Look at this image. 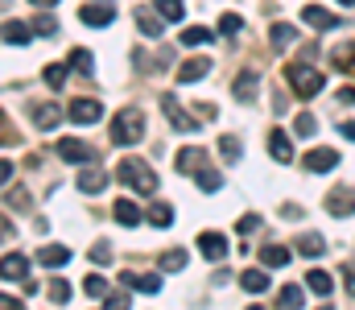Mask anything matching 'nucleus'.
Listing matches in <instances>:
<instances>
[{"label": "nucleus", "instance_id": "3", "mask_svg": "<svg viewBox=\"0 0 355 310\" xmlns=\"http://www.w3.org/2000/svg\"><path fill=\"white\" fill-rule=\"evenodd\" d=\"M285 79H289V87H293L302 100H314V96L327 87V79H322L314 67H306V62H289V67H285Z\"/></svg>", "mask_w": 355, "mask_h": 310}, {"label": "nucleus", "instance_id": "50", "mask_svg": "<svg viewBox=\"0 0 355 310\" xmlns=\"http://www.w3.org/2000/svg\"><path fill=\"white\" fill-rule=\"evenodd\" d=\"M4 240H12V223H8V219H0V244H4Z\"/></svg>", "mask_w": 355, "mask_h": 310}, {"label": "nucleus", "instance_id": "44", "mask_svg": "<svg viewBox=\"0 0 355 310\" xmlns=\"http://www.w3.org/2000/svg\"><path fill=\"white\" fill-rule=\"evenodd\" d=\"M54 29H58V21H54L50 12H42V17H37V33H46V37H50Z\"/></svg>", "mask_w": 355, "mask_h": 310}, {"label": "nucleus", "instance_id": "34", "mask_svg": "<svg viewBox=\"0 0 355 310\" xmlns=\"http://www.w3.org/2000/svg\"><path fill=\"white\" fill-rule=\"evenodd\" d=\"M71 67L91 79V75H95V58H91V50H71Z\"/></svg>", "mask_w": 355, "mask_h": 310}, {"label": "nucleus", "instance_id": "11", "mask_svg": "<svg viewBox=\"0 0 355 310\" xmlns=\"http://www.w3.org/2000/svg\"><path fill=\"white\" fill-rule=\"evenodd\" d=\"M62 116H67V112H62L58 103H33V124H37V128H46V132H50V128H58V124H62Z\"/></svg>", "mask_w": 355, "mask_h": 310}, {"label": "nucleus", "instance_id": "12", "mask_svg": "<svg viewBox=\"0 0 355 310\" xmlns=\"http://www.w3.org/2000/svg\"><path fill=\"white\" fill-rule=\"evenodd\" d=\"M198 252H202L207 261H223V257H227V240H223L219 232H202V236H198Z\"/></svg>", "mask_w": 355, "mask_h": 310}, {"label": "nucleus", "instance_id": "9", "mask_svg": "<svg viewBox=\"0 0 355 310\" xmlns=\"http://www.w3.org/2000/svg\"><path fill=\"white\" fill-rule=\"evenodd\" d=\"M327 211L339 215V219H343V215H355V191L352 187H335V191L327 195Z\"/></svg>", "mask_w": 355, "mask_h": 310}, {"label": "nucleus", "instance_id": "13", "mask_svg": "<svg viewBox=\"0 0 355 310\" xmlns=\"http://www.w3.org/2000/svg\"><path fill=\"white\" fill-rule=\"evenodd\" d=\"M25 273H29V261H25L21 252L0 257V277H4V282H25Z\"/></svg>", "mask_w": 355, "mask_h": 310}, {"label": "nucleus", "instance_id": "4", "mask_svg": "<svg viewBox=\"0 0 355 310\" xmlns=\"http://www.w3.org/2000/svg\"><path fill=\"white\" fill-rule=\"evenodd\" d=\"M58 157H62V162H83V166H95V162H99V149L87 145V141H58Z\"/></svg>", "mask_w": 355, "mask_h": 310}, {"label": "nucleus", "instance_id": "19", "mask_svg": "<svg viewBox=\"0 0 355 310\" xmlns=\"http://www.w3.org/2000/svg\"><path fill=\"white\" fill-rule=\"evenodd\" d=\"M268 153H272L281 166H285V162H293V145H289V137H285L281 128H272V132H268Z\"/></svg>", "mask_w": 355, "mask_h": 310}, {"label": "nucleus", "instance_id": "18", "mask_svg": "<svg viewBox=\"0 0 355 310\" xmlns=\"http://www.w3.org/2000/svg\"><path fill=\"white\" fill-rule=\"evenodd\" d=\"M162 12H153V8H137V29L145 33V37H162Z\"/></svg>", "mask_w": 355, "mask_h": 310}, {"label": "nucleus", "instance_id": "8", "mask_svg": "<svg viewBox=\"0 0 355 310\" xmlns=\"http://www.w3.org/2000/svg\"><path fill=\"white\" fill-rule=\"evenodd\" d=\"M302 166H306L310 174H327V170L339 166V153H335V149H310V153L302 157Z\"/></svg>", "mask_w": 355, "mask_h": 310}, {"label": "nucleus", "instance_id": "21", "mask_svg": "<svg viewBox=\"0 0 355 310\" xmlns=\"http://www.w3.org/2000/svg\"><path fill=\"white\" fill-rule=\"evenodd\" d=\"M67 261H71V248H67V244H50V248L37 252V265H46V269H58V265H67Z\"/></svg>", "mask_w": 355, "mask_h": 310}, {"label": "nucleus", "instance_id": "47", "mask_svg": "<svg viewBox=\"0 0 355 310\" xmlns=\"http://www.w3.org/2000/svg\"><path fill=\"white\" fill-rule=\"evenodd\" d=\"M339 273H343V286H347V294H355V265H343Z\"/></svg>", "mask_w": 355, "mask_h": 310}, {"label": "nucleus", "instance_id": "54", "mask_svg": "<svg viewBox=\"0 0 355 310\" xmlns=\"http://www.w3.org/2000/svg\"><path fill=\"white\" fill-rule=\"evenodd\" d=\"M29 4H37V8H50V4H58V0H29Z\"/></svg>", "mask_w": 355, "mask_h": 310}, {"label": "nucleus", "instance_id": "7", "mask_svg": "<svg viewBox=\"0 0 355 310\" xmlns=\"http://www.w3.org/2000/svg\"><path fill=\"white\" fill-rule=\"evenodd\" d=\"M302 21H306L310 29H322V33L339 25V17H335L331 8H322V4H306V8H302Z\"/></svg>", "mask_w": 355, "mask_h": 310}, {"label": "nucleus", "instance_id": "1", "mask_svg": "<svg viewBox=\"0 0 355 310\" xmlns=\"http://www.w3.org/2000/svg\"><path fill=\"white\" fill-rule=\"evenodd\" d=\"M116 174H120V182H124L128 191H137V195H153V191H157V174H153L145 162H137V157H124V162L116 166Z\"/></svg>", "mask_w": 355, "mask_h": 310}, {"label": "nucleus", "instance_id": "55", "mask_svg": "<svg viewBox=\"0 0 355 310\" xmlns=\"http://www.w3.org/2000/svg\"><path fill=\"white\" fill-rule=\"evenodd\" d=\"M339 4H355V0H339Z\"/></svg>", "mask_w": 355, "mask_h": 310}, {"label": "nucleus", "instance_id": "53", "mask_svg": "<svg viewBox=\"0 0 355 310\" xmlns=\"http://www.w3.org/2000/svg\"><path fill=\"white\" fill-rule=\"evenodd\" d=\"M339 132H343V137H352V141H355V120H343V124H339Z\"/></svg>", "mask_w": 355, "mask_h": 310}, {"label": "nucleus", "instance_id": "17", "mask_svg": "<svg viewBox=\"0 0 355 310\" xmlns=\"http://www.w3.org/2000/svg\"><path fill=\"white\" fill-rule=\"evenodd\" d=\"M124 286L137 290V294H157L162 290V277L157 273H124Z\"/></svg>", "mask_w": 355, "mask_h": 310}, {"label": "nucleus", "instance_id": "46", "mask_svg": "<svg viewBox=\"0 0 355 310\" xmlns=\"http://www.w3.org/2000/svg\"><path fill=\"white\" fill-rule=\"evenodd\" d=\"M91 261H95V265H107V261H112V248H107V244H95V248H91Z\"/></svg>", "mask_w": 355, "mask_h": 310}, {"label": "nucleus", "instance_id": "30", "mask_svg": "<svg viewBox=\"0 0 355 310\" xmlns=\"http://www.w3.org/2000/svg\"><path fill=\"white\" fill-rule=\"evenodd\" d=\"M42 79H46L50 92H62V87H67V67H62V62H50V67L42 71Z\"/></svg>", "mask_w": 355, "mask_h": 310}, {"label": "nucleus", "instance_id": "32", "mask_svg": "<svg viewBox=\"0 0 355 310\" xmlns=\"http://www.w3.org/2000/svg\"><path fill=\"white\" fill-rule=\"evenodd\" d=\"M145 219H149L153 227H170V223H174V211H170V203H153Z\"/></svg>", "mask_w": 355, "mask_h": 310}, {"label": "nucleus", "instance_id": "5", "mask_svg": "<svg viewBox=\"0 0 355 310\" xmlns=\"http://www.w3.org/2000/svg\"><path fill=\"white\" fill-rule=\"evenodd\" d=\"M162 112H166V120L174 124L178 132H194V128H198V120H202V116H186V112H182V103H178L174 96H166V100H162Z\"/></svg>", "mask_w": 355, "mask_h": 310}, {"label": "nucleus", "instance_id": "31", "mask_svg": "<svg viewBox=\"0 0 355 310\" xmlns=\"http://www.w3.org/2000/svg\"><path fill=\"white\" fill-rule=\"evenodd\" d=\"M297 248H302L306 257H322V252H327V240H322L318 232H306V236L297 240Z\"/></svg>", "mask_w": 355, "mask_h": 310}, {"label": "nucleus", "instance_id": "6", "mask_svg": "<svg viewBox=\"0 0 355 310\" xmlns=\"http://www.w3.org/2000/svg\"><path fill=\"white\" fill-rule=\"evenodd\" d=\"M67 116H71L75 124H95V120H103V103H95V100H71Z\"/></svg>", "mask_w": 355, "mask_h": 310}, {"label": "nucleus", "instance_id": "38", "mask_svg": "<svg viewBox=\"0 0 355 310\" xmlns=\"http://www.w3.org/2000/svg\"><path fill=\"white\" fill-rule=\"evenodd\" d=\"M240 29H244V21H240L236 12H223V21H219V33H223V37H236Z\"/></svg>", "mask_w": 355, "mask_h": 310}, {"label": "nucleus", "instance_id": "27", "mask_svg": "<svg viewBox=\"0 0 355 310\" xmlns=\"http://www.w3.org/2000/svg\"><path fill=\"white\" fill-rule=\"evenodd\" d=\"M207 42H215V33H211V29H202V25H190V29H182V46L198 50V46H207Z\"/></svg>", "mask_w": 355, "mask_h": 310}, {"label": "nucleus", "instance_id": "23", "mask_svg": "<svg viewBox=\"0 0 355 310\" xmlns=\"http://www.w3.org/2000/svg\"><path fill=\"white\" fill-rule=\"evenodd\" d=\"M29 37H33V29H29L25 21H4V42H12V46H29Z\"/></svg>", "mask_w": 355, "mask_h": 310}, {"label": "nucleus", "instance_id": "16", "mask_svg": "<svg viewBox=\"0 0 355 310\" xmlns=\"http://www.w3.org/2000/svg\"><path fill=\"white\" fill-rule=\"evenodd\" d=\"M202 75H211V58H190L178 67V83H198Z\"/></svg>", "mask_w": 355, "mask_h": 310}, {"label": "nucleus", "instance_id": "14", "mask_svg": "<svg viewBox=\"0 0 355 310\" xmlns=\"http://www.w3.org/2000/svg\"><path fill=\"white\" fill-rule=\"evenodd\" d=\"M232 92H236V100L240 103H252L257 100V92H261V75H257V71H244V75L232 83Z\"/></svg>", "mask_w": 355, "mask_h": 310}, {"label": "nucleus", "instance_id": "51", "mask_svg": "<svg viewBox=\"0 0 355 310\" xmlns=\"http://www.w3.org/2000/svg\"><path fill=\"white\" fill-rule=\"evenodd\" d=\"M8 178H12V162H0V187H4Z\"/></svg>", "mask_w": 355, "mask_h": 310}, {"label": "nucleus", "instance_id": "49", "mask_svg": "<svg viewBox=\"0 0 355 310\" xmlns=\"http://www.w3.org/2000/svg\"><path fill=\"white\" fill-rule=\"evenodd\" d=\"M198 116H202V120H215V116H219V107H215V103H198Z\"/></svg>", "mask_w": 355, "mask_h": 310}, {"label": "nucleus", "instance_id": "37", "mask_svg": "<svg viewBox=\"0 0 355 310\" xmlns=\"http://www.w3.org/2000/svg\"><path fill=\"white\" fill-rule=\"evenodd\" d=\"M314 128H318V120H314L310 112H297V120H293V132H297V137H314Z\"/></svg>", "mask_w": 355, "mask_h": 310}, {"label": "nucleus", "instance_id": "29", "mask_svg": "<svg viewBox=\"0 0 355 310\" xmlns=\"http://www.w3.org/2000/svg\"><path fill=\"white\" fill-rule=\"evenodd\" d=\"M268 42H272L277 50H285V46L297 42V29H293V25H272V29H268Z\"/></svg>", "mask_w": 355, "mask_h": 310}, {"label": "nucleus", "instance_id": "20", "mask_svg": "<svg viewBox=\"0 0 355 310\" xmlns=\"http://www.w3.org/2000/svg\"><path fill=\"white\" fill-rule=\"evenodd\" d=\"M112 17H116V12H112V8H103V4H87V8L79 12V21H83V25H91V29L112 25Z\"/></svg>", "mask_w": 355, "mask_h": 310}, {"label": "nucleus", "instance_id": "40", "mask_svg": "<svg viewBox=\"0 0 355 310\" xmlns=\"http://www.w3.org/2000/svg\"><path fill=\"white\" fill-rule=\"evenodd\" d=\"M277 302H281V307H297V302H302V286H285V290L277 294Z\"/></svg>", "mask_w": 355, "mask_h": 310}, {"label": "nucleus", "instance_id": "2", "mask_svg": "<svg viewBox=\"0 0 355 310\" xmlns=\"http://www.w3.org/2000/svg\"><path fill=\"white\" fill-rule=\"evenodd\" d=\"M145 132V116L141 107H120L116 120H112V145H137Z\"/></svg>", "mask_w": 355, "mask_h": 310}, {"label": "nucleus", "instance_id": "45", "mask_svg": "<svg viewBox=\"0 0 355 310\" xmlns=\"http://www.w3.org/2000/svg\"><path fill=\"white\" fill-rule=\"evenodd\" d=\"M257 227H261V215H244L236 232H240V236H248V232H257Z\"/></svg>", "mask_w": 355, "mask_h": 310}, {"label": "nucleus", "instance_id": "43", "mask_svg": "<svg viewBox=\"0 0 355 310\" xmlns=\"http://www.w3.org/2000/svg\"><path fill=\"white\" fill-rule=\"evenodd\" d=\"M166 269H186V252L182 248H174V252H166V261H162Z\"/></svg>", "mask_w": 355, "mask_h": 310}, {"label": "nucleus", "instance_id": "26", "mask_svg": "<svg viewBox=\"0 0 355 310\" xmlns=\"http://www.w3.org/2000/svg\"><path fill=\"white\" fill-rule=\"evenodd\" d=\"M240 286H244L248 294H265L268 290V273H261V269H244V273H240Z\"/></svg>", "mask_w": 355, "mask_h": 310}, {"label": "nucleus", "instance_id": "48", "mask_svg": "<svg viewBox=\"0 0 355 310\" xmlns=\"http://www.w3.org/2000/svg\"><path fill=\"white\" fill-rule=\"evenodd\" d=\"M103 298H107V307H112V310H124V307H128V298H124V294H103Z\"/></svg>", "mask_w": 355, "mask_h": 310}, {"label": "nucleus", "instance_id": "24", "mask_svg": "<svg viewBox=\"0 0 355 310\" xmlns=\"http://www.w3.org/2000/svg\"><path fill=\"white\" fill-rule=\"evenodd\" d=\"M306 286H310V294H318V298H327V294L335 290V277H331L327 269H314V273L306 277Z\"/></svg>", "mask_w": 355, "mask_h": 310}, {"label": "nucleus", "instance_id": "36", "mask_svg": "<svg viewBox=\"0 0 355 310\" xmlns=\"http://www.w3.org/2000/svg\"><path fill=\"white\" fill-rule=\"evenodd\" d=\"M219 153H223V162H240L244 157V149H240L236 137H219Z\"/></svg>", "mask_w": 355, "mask_h": 310}, {"label": "nucleus", "instance_id": "22", "mask_svg": "<svg viewBox=\"0 0 355 310\" xmlns=\"http://www.w3.org/2000/svg\"><path fill=\"white\" fill-rule=\"evenodd\" d=\"M79 191H83V195H99V191H107V174L95 170V166L83 170V174H79Z\"/></svg>", "mask_w": 355, "mask_h": 310}, {"label": "nucleus", "instance_id": "28", "mask_svg": "<svg viewBox=\"0 0 355 310\" xmlns=\"http://www.w3.org/2000/svg\"><path fill=\"white\" fill-rule=\"evenodd\" d=\"M261 261L272 265V269H281V265H289V248H285V244H265V248H261Z\"/></svg>", "mask_w": 355, "mask_h": 310}, {"label": "nucleus", "instance_id": "25", "mask_svg": "<svg viewBox=\"0 0 355 310\" xmlns=\"http://www.w3.org/2000/svg\"><path fill=\"white\" fill-rule=\"evenodd\" d=\"M331 62H335L339 71H347V75H355V42H343L339 50H331Z\"/></svg>", "mask_w": 355, "mask_h": 310}, {"label": "nucleus", "instance_id": "39", "mask_svg": "<svg viewBox=\"0 0 355 310\" xmlns=\"http://www.w3.org/2000/svg\"><path fill=\"white\" fill-rule=\"evenodd\" d=\"M83 290H87L91 298H103V294H107V282H103L99 273H91L87 282H83Z\"/></svg>", "mask_w": 355, "mask_h": 310}, {"label": "nucleus", "instance_id": "52", "mask_svg": "<svg viewBox=\"0 0 355 310\" xmlns=\"http://www.w3.org/2000/svg\"><path fill=\"white\" fill-rule=\"evenodd\" d=\"M339 103H355V87H339Z\"/></svg>", "mask_w": 355, "mask_h": 310}, {"label": "nucleus", "instance_id": "42", "mask_svg": "<svg viewBox=\"0 0 355 310\" xmlns=\"http://www.w3.org/2000/svg\"><path fill=\"white\" fill-rule=\"evenodd\" d=\"M50 302H71V286L67 282H54L50 286Z\"/></svg>", "mask_w": 355, "mask_h": 310}, {"label": "nucleus", "instance_id": "33", "mask_svg": "<svg viewBox=\"0 0 355 310\" xmlns=\"http://www.w3.org/2000/svg\"><path fill=\"white\" fill-rule=\"evenodd\" d=\"M194 182H198V191H207V195H211V191H219V187H223V174H215V170H207V166H202V170L194 174Z\"/></svg>", "mask_w": 355, "mask_h": 310}, {"label": "nucleus", "instance_id": "41", "mask_svg": "<svg viewBox=\"0 0 355 310\" xmlns=\"http://www.w3.org/2000/svg\"><path fill=\"white\" fill-rule=\"evenodd\" d=\"M17 141H21V137H17V128H12V124H8V116L0 112V145H17Z\"/></svg>", "mask_w": 355, "mask_h": 310}, {"label": "nucleus", "instance_id": "15", "mask_svg": "<svg viewBox=\"0 0 355 310\" xmlns=\"http://www.w3.org/2000/svg\"><path fill=\"white\" fill-rule=\"evenodd\" d=\"M112 215H116V223H120V227H137V223L145 219V211H141V207L132 203V199H116Z\"/></svg>", "mask_w": 355, "mask_h": 310}, {"label": "nucleus", "instance_id": "10", "mask_svg": "<svg viewBox=\"0 0 355 310\" xmlns=\"http://www.w3.org/2000/svg\"><path fill=\"white\" fill-rule=\"evenodd\" d=\"M202 166H207V153H202L198 145H186V149L174 157V170H178V174H198Z\"/></svg>", "mask_w": 355, "mask_h": 310}, {"label": "nucleus", "instance_id": "35", "mask_svg": "<svg viewBox=\"0 0 355 310\" xmlns=\"http://www.w3.org/2000/svg\"><path fill=\"white\" fill-rule=\"evenodd\" d=\"M153 8H157L166 21H182V17H186V4H182V0H157Z\"/></svg>", "mask_w": 355, "mask_h": 310}]
</instances>
